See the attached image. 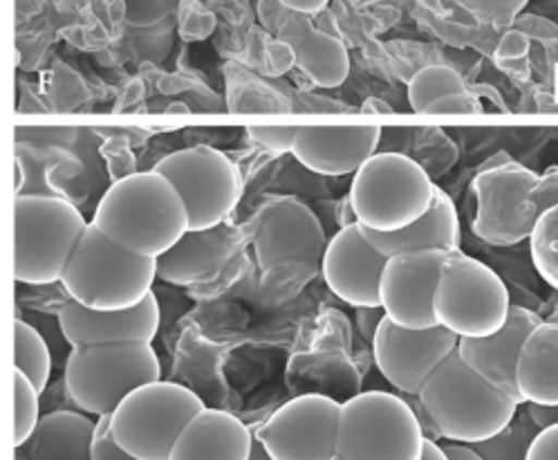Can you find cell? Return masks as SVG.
I'll list each match as a JSON object with an SVG mask.
<instances>
[{"mask_svg":"<svg viewBox=\"0 0 558 460\" xmlns=\"http://www.w3.org/2000/svg\"><path fill=\"white\" fill-rule=\"evenodd\" d=\"M205 407L201 396L178 382H148L114 409L110 432L137 460H171L178 438Z\"/></svg>","mask_w":558,"mask_h":460,"instance_id":"ba28073f","label":"cell"},{"mask_svg":"<svg viewBox=\"0 0 558 460\" xmlns=\"http://www.w3.org/2000/svg\"><path fill=\"white\" fill-rule=\"evenodd\" d=\"M339 420L341 402L305 394L278 407L254 432L274 460H335Z\"/></svg>","mask_w":558,"mask_h":460,"instance_id":"8fae6325","label":"cell"},{"mask_svg":"<svg viewBox=\"0 0 558 460\" xmlns=\"http://www.w3.org/2000/svg\"><path fill=\"white\" fill-rule=\"evenodd\" d=\"M153 169L175 184L195 232L225 225L241 203L243 175L235 162L214 146L197 144L180 148Z\"/></svg>","mask_w":558,"mask_h":460,"instance_id":"30bf717a","label":"cell"},{"mask_svg":"<svg viewBox=\"0 0 558 460\" xmlns=\"http://www.w3.org/2000/svg\"><path fill=\"white\" fill-rule=\"evenodd\" d=\"M440 429L442 440L483 445L513 423L518 404L511 396L475 373L458 349L440 364L417 394Z\"/></svg>","mask_w":558,"mask_h":460,"instance_id":"7a4b0ae2","label":"cell"},{"mask_svg":"<svg viewBox=\"0 0 558 460\" xmlns=\"http://www.w3.org/2000/svg\"><path fill=\"white\" fill-rule=\"evenodd\" d=\"M299 126H250L247 135L274 156H286L294 150Z\"/></svg>","mask_w":558,"mask_h":460,"instance_id":"f1b7e54d","label":"cell"},{"mask_svg":"<svg viewBox=\"0 0 558 460\" xmlns=\"http://www.w3.org/2000/svg\"><path fill=\"white\" fill-rule=\"evenodd\" d=\"M424 443L402 394L364 391L341 402L335 460H422Z\"/></svg>","mask_w":558,"mask_h":460,"instance_id":"52a82bcc","label":"cell"},{"mask_svg":"<svg viewBox=\"0 0 558 460\" xmlns=\"http://www.w3.org/2000/svg\"><path fill=\"white\" fill-rule=\"evenodd\" d=\"M536 182L538 175L534 171L513 162L477 175L473 182L477 191L475 234L494 245H513L530 239L534 218L527 214L525 201Z\"/></svg>","mask_w":558,"mask_h":460,"instance_id":"5bb4252c","label":"cell"},{"mask_svg":"<svg viewBox=\"0 0 558 460\" xmlns=\"http://www.w3.org/2000/svg\"><path fill=\"white\" fill-rule=\"evenodd\" d=\"M381 126H299L292 156L318 175H350L362 169L379 146Z\"/></svg>","mask_w":558,"mask_h":460,"instance_id":"e0dca14e","label":"cell"},{"mask_svg":"<svg viewBox=\"0 0 558 460\" xmlns=\"http://www.w3.org/2000/svg\"><path fill=\"white\" fill-rule=\"evenodd\" d=\"M543 319L523 305H511L507 324L492 337L483 339H460V358L494 387L511 396L518 404H525L515 385V366L527 337Z\"/></svg>","mask_w":558,"mask_h":460,"instance_id":"ac0fdd59","label":"cell"},{"mask_svg":"<svg viewBox=\"0 0 558 460\" xmlns=\"http://www.w3.org/2000/svg\"><path fill=\"white\" fill-rule=\"evenodd\" d=\"M471 110H477V101L469 93H460V95H447L433 101L426 112H471Z\"/></svg>","mask_w":558,"mask_h":460,"instance_id":"d6a6232c","label":"cell"},{"mask_svg":"<svg viewBox=\"0 0 558 460\" xmlns=\"http://www.w3.org/2000/svg\"><path fill=\"white\" fill-rule=\"evenodd\" d=\"M276 3L296 14H322L330 0H276Z\"/></svg>","mask_w":558,"mask_h":460,"instance_id":"836d02e7","label":"cell"},{"mask_svg":"<svg viewBox=\"0 0 558 460\" xmlns=\"http://www.w3.org/2000/svg\"><path fill=\"white\" fill-rule=\"evenodd\" d=\"M388 256L364 234L359 222L341 227L328 243L324 277L332 294L352 308L381 311V275Z\"/></svg>","mask_w":558,"mask_h":460,"instance_id":"9a60e30c","label":"cell"},{"mask_svg":"<svg viewBox=\"0 0 558 460\" xmlns=\"http://www.w3.org/2000/svg\"><path fill=\"white\" fill-rule=\"evenodd\" d=\"M515 385L523 400L558 407V322H541L518 358Z\"/></svg>","mask_w":558,"mask_h":460,"instance_id":"603a6c76","label":"cell"},{"mask_svg":"<svg viewBox=\"0 0 558 460\" xmlns=\"http://www.w3.org/2000/svg\"><path fill=\"white\" fill-rule=\"evenodd\" d=\"M14 277L25 286H52L72 258L90 222L70 201L46 194L16 196Z\"/></svg>","mask_w":558,"mask_h":460,"instance_id":"8992f818","label":"cell"},{"mask_svg":"<svg viewBox=\"0 0 558 460\" xmlns=\"http://www.w3.org/2000/svg\"><path fill=\"white\" fill-rule=\"evenodd\" d=\"M157 279V258L124 250L97 225H88L68 261L61 286L90 311H129L140 305Z\"/></svg>","mask_w":558,"mask_h":460,"instance_id":"3957f363","label":"cell"},{"mask_svg":"<svg viewBox=\"0 0 558 460\" xmlns=\"http://www.w3.org/2000/svg\"><path fill=\"white\" fill-rule=\"evenodd\" d=\"M379 104L381 101H377V99H368L364 106V112H390L388 106H379Z\"/></svg>","mask_w":558,"mask_h":460,"instance_id":"f35d334b","label":"cell"},{"mask_svg":"<svg viewBox=\"0 0 558 460\" xmlns=\"http://www.w3.org/2000/svg\"><path fill=\"white\" fill-rule=\"evenodd\" d=\"M250 460H274L271 453L265 449V445L258 440L256 432H254V445H252V453H250Z\"/></svg>","mask_w":558,"mask_h":460,"instance_id":"74e56055","label":"cell"},{"mask_svg":"<svg viewBox=\"0 0 558 460\" xmlns=\"http://www.w3.org/2000/svg\"><path fill=\"white\" fill-rule=\"evenodd\" d=\"M530 415L538 427H549L554 423H558V407H541V404H532Z\"/></svg>","mask_w":558,"mask_h":460,"instance_id":"d590c367","label":"cell"},{"mask_svg":"<svg viewBox=\"0 0 558 460\" xmlns=\"http://www.w3.org/2000/svg\"><path fill=\"white\" fill-rule=\"evenodd\" d=\"M162 379L153 343L122 341L76 347L65 362V391L88 415H112L135 389Z\"/></svg>","mask_w":558,"mask_h":460,"instance_id":"277c9868","label":"cell"},{"mask_svg":"<svg viewBox=\"0 0 558 460\" xmlns=\"http://www.w3.org/2000/svg\"><path fill=\"white\" fill-rule=\"evenodd\" d=\"M511 299L505 281L492 267L462 250L442 265L435 290V319L460 339L496 335L509 319Z\"/></svg>","mask_w":558,"mask_h":460,"instance_id":"9c48e42d","label":"cell"},{"mask_svg":"<svg viewBox=\"0 0 558 460\" xmlns=\"http://www.w3.org/2000/svg\"><path fill=\"white\" fill-rule=\"evenodd\" d=\"M61 3H86V0H61Z\"/></svg>","mask_w":558,"mask_h":460,"instance_id":"ab89813d","label":"cell"},{"mask_svg":"<svg viewBox=\"0 0 558 460\" xmlns=\"http://www.w3.org/2000/svg\"><path fill=\"white\" fill-rule=\"evenodd\" d=\"M59 328L72 349L93 343L142 341L153 343L159 330V303L150 292L140 305L129 311H90L82 303L68 299L59 308Z\"/></svg>","mask_w":558,"mask_h":460,"instance_id":"2e32d148","label":"cell"},{"mask_svg":"<svg viewBox=\"0 0 558 460\" xmlns=\"http://www.w3.org/2000/svg\"><path fill=\"white\" fill-rule=\"evenodd\" d=\"M14 347L16 371L25 373L32 379V385L38 389V394H44L52 375V355L46 339L27 322L19 319L14 332Z\"/></svg>","mask_w":558,"mask_h":460,"instance_id":"d4e9b609","label":"cell"},{"mask_svg":"<svg viewBox=\"0 0 558 460\" xmlns=\"http://www.w3.org/2000/svg\"><path fill=\"white\" fill-rule=\"evenodd\" d=\"M371 343L375 364L390 387L407 396H417L433 371L458 349L460 337L445 326L426 330L402 328L384 315Z\"/></svg>","mask_w":558,"mask_h":460,"instance_id":"7c38bea8","label":"cell"},{"mask_svg":"<svg viewBox=\"0 0 558 460\" xmlns=\"http://www.w3.org/2000/svg\"><path fill=\"white\" fill-rule=\"evenodd\" d=\"M451 254L447 250H417L388 256L379 290L384 315L411 330L440 326L435 319L433 301L442 265Z\"/></svg>","mask_w":558,"mask_h":460,"instance_id":"4fadbf2b","label":"cell"},{"mask_svg":"<svg viewBox=\"0 0 558 460\" xmlns=\"http://www.w3.org/2000/svg\"><path fill=\"white\" fill-rule=\"evenodd\" d=\"M442 449L449 456V460H487L481 451L473 449L471 445H464V443L447 440V443H442Z\"/></svg>","mask_w":558,"mask_h":460,"instance_id":"e575fe53","label":"cell"},{"mask_svg":"<svg viewBox=\"0 0 558 460\" xmlns=\"http://www.w3.org/2000/svg\"><path fill=\"white\" fill-rule=\"evenodd\" d=\"M97 423L88 413L52 411L41 415L34 434L16 447L23 460H93Z\"/></svg>","mask_w":558,"mask_h":460,"instance_id":"7402d4cb","label":"cell"},{"mask_svg":"<svg viewBox=\"0 0 558 460\" xmlns=\"http://www.w3.org/2000/svg\"><path fill=\"white\" fill-rule=\"evenodd\" d=\"M469 93L462 74L449 65H426L409 82V104L415 112H426L433 101L447 95Z\"/></svg>","mask_w":558,"mask_h":460,"instance_id":"484cf974","label":"cell"},{"mask_svg":"<svg viewBox=\"0 0 558 460\" xmlns=\"http://www.w3.org/2000/svg\"><path fill=\"white\" fill-rule=\"evenodd\" d=\"M368 241L386 256L417 250L460 252V218L458 209L445 189H435L433 207L413 225L400 232H373L364 227Z\"/></svg>","mask_w":558,"mask_h":460,"instance_id":"ffe728a7","label":"cell"},{"mask_svg":"<svg viewBox=\"0 0 558 460\" xmlns=\"http://www.w3.org/2000/svg\"><path fill=\"white\" fill-rule=\"evenodd\" d=\"M525 460H558V423L543 427L530 440Z\"/></svg>","mask_w":558,"mask_h":460,"instance_id":"1f68e13d","label":"cell"},{"mask_svg":"<svg viewBox=\"0 0 558 460\" xmlns=\"http://www.w3.org/2000/svg\"><path fill=\"white\" fill-rule=\"evenodd\" d=\"M551 205H558V169H551L549 173L538 178L525 201V209L534 218V222Z\"/></svg>","mask_w":558,"mask_h":460,"instance_id":"f546056e","label":"cell"},{"mask_svg":"<svg viewBox=\"0 0 558 460\" xmlns=\"http://www.w3.org/2000/svg\"><path fill=\"white\" fill-rule=\"evenodd\" d=\"M93 225L117 245L148 258L167 254L191 229L180 191L155 169L112 182L97 205Z\"/></svg>","mask_w":558,"mask_h":460,"instance_id":"6da1fadb","label":"cell"},{"mask_svg":"<svg viewBox=\"0 0 558 460\" xmlns=\"http://www.w3.org/2000/svg\"><path fill=\"white\" fill-rule=\"evenodd\" d=\"M235 243V229L227 225L203 229V232L189 229L175 247L157 258V279L173 286H189L220 265Z\"/></svg>","mask_w":558,"mask_h":460,"instance_id":"44dd1931","label":"cell"},{"mask_svg":"<svg viewBox=\"0 0 558 460\" xmlns=\"http://www.w3.org/2000/svg\"><path fill=\"white\" fill-rule=\"evenodd\" d=\"M422 460H449V456L445 453V449H442L440 443H435V440H428V438H426Z\"/></svg>","mask_w":558,"mask_h":460,"instance_id":"8d00e7d4","label":"cell"},{"mask_svg":"<svg viewBox=\"0 0 558 460\" xmlns=\"http://www.w3.org/2000/svg\"><path fill=\"white\" fill-rule=\"evenodd\" d=\"M530 252L541 279L558 290V205L547 207L534 222Z\"/></svg>","mask_w":558,"mask_h":460,"instance_id":"4316f807","label":"cell"},{"mask_svg":"<svg viewBox=\"0 0 558 460\" xmlns=\"http://www.w3.org/2000/svg\"><path fill=\"white\" fill-rule=\"evenodd\" d=\"M469 3L496 23H509L527 8L530 0H469Z\"/></svg>","mask_w":558,"mask_h":460,"instance_id":"4dcf8cb0","label":"cell"},{"mask_svg":"<svg viewBox=\"0 0 558 460\" xmlns=\"http://www.w3.org/2000/svg\"><path fill=\"white\" fill-rule=\"evenodd\" d=\"M437 184L404 153H375L352 175L348 201L356 222L373 232H400L420 220L435 201Z\"/></svg>","mask_w":558,"mask_h":460,"instance_id":"5b68a950","label":"cell"},{"mask_svg":"<svg viewBox=\"0 0 558 460\" xmlns=\"http://www.w3.org/2000/svg\"><path fill=\"white\" fill-rule=\"evenodd\" d=\"M254 427L222 409L205 407L178 438L171 460H250Z\"/></svg>","mask_w":558,"mask_h":460,"instance_id":"d6986e66","label":"cell"},{"mask_svg":"<svg viewBox=\"0 0 558 460\" xmlns=\"http://www.w3.org/2000/svg\"><path fill=\"white\" fill-rule=\"evenodd\" d=\"M38 389L32 385V379L16 371L14 373V447L27 443L34 434L38 420H41V404H38Z\"/></svg>","mask_w":558,"mask_h":460,"instance_id":"83f0119b","label":"cell"},{"mask_svg":"<svg viewBox=\"0 0 558 460\" xmlns=\"http://www.w3.org/2000/svg\"><path fill=\"white\" fill-rule=\"evenodd\" d=\"M299 68L318 88H339L350 74V55L341 38L310 29L294 44Z\"/></svg>","mask_w":558,"mask_h":460,"instance_id":"cb8c5ba5","label":"cell"}]
</instances>
